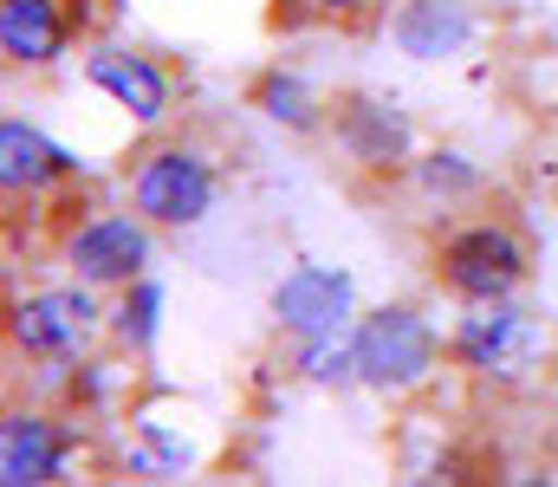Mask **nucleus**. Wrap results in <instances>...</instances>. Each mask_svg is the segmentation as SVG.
<instances>
[{
  "mask_svg": "<svg viewBox=\"0 0 558 487\" xmlns=\"http://www.w3.org/2000/svg\"><path fill=\"white\" fill-rule=\"evenodd\" d=\"M384 33L410 65H454L481 46V7L474 0H390Z\"/></svg>",
  "mask_w": 558,
  "mask_h": 487,
  "instance_id": "12",
  "label": "nucleus"
},
{
  "mask_svg": "<svg viewBox=\"0 0 558 487\" xmlns=\"http://www.w3.org/2000/svg\"><path fill=\"white\" fill-rule=\"evenodd\" d=\"M351 344H357V377L371 397H416L441 377L448 364V331L422 313L416 300H384V306H364L351 325Z\"/></svg>",
  "mask_w": 558,
  "mask_h": 487,
  "instance_id": "3",
  "label": "nucleus"
},
{
  "mask_svg": "<svg viewBox=\"0 0 558 487\" xmlns=\"http://www.w3.org/2000/svg\"><path fill=\"white\" fill-rule=\"evenodd\" d=\"M448 364L487 390H533L558 364V338L526 300L461 306V319L448 325Z\"/></svg>",
  "mask_w": 558,
  "mask_h": 487,
  "instance_id": "1",
  "label": "nucleus"
},
{
  "mask_svg": "<svg viewBox=\"0 0 558 487\" xmlns=\"http://www.w3.org/2000/svg\"><path fill=\"white\" fill-rule=\"evenodd\" d=\"M78 175H85V162L72 157L65 144H52L33 118H20V111L0 118V188L13 202H52Z\"/></svg>",
  "mask_w": 558,
  "mask_h": 487,
  "instance_id": "13",
  "label": "nucleus"
},
{
  "mask_svg": "<svg viewBox=\"0 0 558 487\" xmlns=\"http://www.w3.org/2000/svg\"><path fill=\"white\" fill-rule=\"evenodd\" d=\"M78 455V423L72 410L46 403H13L0 423V487H59Z\"/></svg>",
  "mask_w": 558,
  "mask_h": 487,
  "instance_id": "10",
  "label": "nucleus"
},
{
  "mask_svg": "<svg viewBox=\"0 0 558 487\" xmlns=\"http://www.w3.org/2000/svg\"><path fill=\"white\" fill-rule=\"evenodd\" d=\"M124 202L137 208L143 221H156L162 234H189L221 202V162L195 137H162L156 131L131 157V169H124Z\"/></svg>",
  "mask_w": 558,
  "mask_h": 487,
  "instance_id": "5",
  "label": "nucleus"
},
{
  "mask_svg": "<svg viewBox=\"0 0 558 487\" xmlns=\"http://www.w3.org/2000/svg\"><path fill=\"white\" fill-rule=\"evenodd\" d=\"M325 137H331L338 157L351 162L357 175H371V182H403L410 162L422 157L410 111H403L397 98H377V92H344V98H331Z\"/></svg>",
  "mask_w": 558,
  "mask_h": 487,
  "instance_id": "7",
  "label": "nucleus"
},
{
  "mask_svg": "<svg viewBox=\"0 0 558 487\" xmlns=\"http://www.w3.org/2000/svg\"><path fill=\"white\" fill-rule=\"evenodd\" d=\"M124 468H131L137 482H175V475H189V468H195V442H189L182 429H162V423H149V416H143L137 429H131Z\"/></svg>",
  "mask_w": 558,
  "mask_h": 487,
  "instance_id": "18",
  "label": "nucleus"
},
{
  "mask_svg": "<svg viewBox=\"0 0 558 487\" xmlns=\"http://www.w3.org/2000/svg\"><path fill=\"white\" fill-rule=\"evenodd\" d=\"M118 390H124V370L111 364V357H78V364H65V410L72 416H98V410H111L118 403Z\"/></svg>",
  "mask_w": 558,
  "mask_h": 487,
  "instance_id": "19",
  "label": "nucleus"
},
{
  "mask_svg": "<svg viewBox=\"0 0 558 487\" xmlns=\"http://www.w3.org/2000/svg\"><path fill=\"white\" fill-rule=\"evenodd\" d=\"M105 306H111V293H98L72 273L59 287H26L7 300V351L46 377H65V364H78L105 338Z\"/></svg>",
  "mask_w": 558,
  "mask_h": 487,
  "instance_id": "4",
  "label": "nucleus"
},
{
  "mask_svg": "<svg viewBox=\"0 0 558 487\" xmlns=\"http://www.w3.org/2000/svg\"><path fill=\"white\" fill-rule=\"evenodd\" d=\"M78 72L111 111H124V124H137L149 137L169 131V118H175V72L162 59H149L137 46H92L78 59Z\"/></svg>",
  "mask_w": 558,
  "mask_h": 487,
  "instance_id": "9",
  "label": "nucleus"
},
{
  "mask_svg": "<svg viewBox=\"0 0 558 487\" xmlns=\"http://www.w3.org/2000/svg\"><path fill=\"white\" fill-rule=\"evenodd\" d=\"M410 188H416L422 208H435V215H468L474 202H481V188H487V169L468 157V150H454V144H435V150H422L410 162V175H403Z\"/></svg>",
  "mask_w": 558,
  "mask_h": 487,
  "instance_id": "15",
  "label": "nucleus"
},
{
  "mask_svg": "<svg viewBox=\"0 0 558 487\" xmlns=\"http://www.w3.org/2000/svg\"><path fill=\"white\" fill-rule=\"evenodd\" d=\"M247 105L286 131V137H325V124H331V98L299 72V65H267L254 85H247Z\"/></svg>",
  "mask_w": 558,
  "mask_h": 487,
  "instance_id": "14",
  "label": "nucleus"
},
{
  "mask_svg": "<svg viewBox=\"0 0 558 487\" xmlns=\"http://www.w3.org/2000/svg\"><path fill=\"white\" fill-rule=\"evenodd\" d=\"M357 280L351 267H325V260H299L286 267L267 293V319H274L279 338H338L357 325Z\"/></svg>",
  "mask_w": 558,
  "mask_h": 487,
  "instance_id": "8",
  "label": "nucleus"
},
{
  "mask_svg": "<svg viewBox=\"0 0 558 487\" xmlns=\"http://www.w3.org/2000/svg\"><path fill=\"white\" fill-rule=\"evenodd\" d=\"M390 0H292V20H318V26H364L377 20Z\"/></svg>",
  "mask_w": 558,
  "mask_h": 487,
  "instance_id": "20",
  "label": "nucleus"
},
{
  "mask_svg": "<svg viewBox=\"0 0 558 487\" xmlns=\"http://www.w3.org/2000/svg\"><path fill=\"white\" fill-rule=\"evenodd\" d=\"M292 377H299V383H312V390H331V397L364 390L351 331H338V338H299V344H292Z\"/></svg>",
  "mask_w": 558,
  "mask_h": 487,
  "instance_id": "17",
  "label": "nucleus"
},
{
  "mask_svg": "<svg viewBox=\"0 0 558 487\" xmlns=\"http://www.w3.org/2000/svg\"><path fill=\"white\" fill-rule=\"evenodd\" d=\"M162 313H169V293H162L156 273H143L124 293H111V306H105V344L118 357H137L143 364L156 351V338H162Z\"/></svg>",
  "mask_w": 558,
  "mask_h": 487,
  "instance_id": "16",
  "label": "nucleus"
},
{
  "mask_svg": "<svg viewBox=\"0 0 558 487\" xmlns=\"http://www.w3.org/2000/svg\"><path fill=\"white\" fill-rule=\"evenodd\" d=\"M156 221H143L137 208H92L59 234V267L98 293H124L131 280L156 273Z\"/></svg>",
  "mask_w": 558,
  "mask_h": 487,
  "instance_id": "6",
  "label": "nucleus"
},
{
  "mask_svg": "<svg viewBox=\"0 0 558 487\" xmlns=\"http://www.w3.org/2000/svg\"><path fill=\"white\" fill-rule=\"evenodd\" d=\"M92 26V0H0V59L7 72H52Z\"/></svg>",
  "mask_w": 558,
  "mask_h": 487,
  "instance_id": "11",
  "label": "nucleus"
},
{
  "mask_svg": "<svg viewBox=\"0 0 558 487\" xmlns=\"http://www.w3.org/2000/svg\"><path fill=\"white\" fill-rule=\"evenodd\" d=\"M428 273L454 306L520 300L533 280V241L507 215H454L428 247Z\"/></svg>",
  "mask_w": 558,
  "mask_h": 487,
  "instance_id": "2",
  "label": "nucleus"
}]
</instances>
